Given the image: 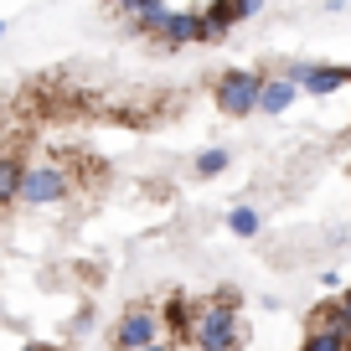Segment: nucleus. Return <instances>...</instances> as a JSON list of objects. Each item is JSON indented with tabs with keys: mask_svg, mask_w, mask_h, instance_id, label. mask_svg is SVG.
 Listing matches in <instances>:
<instances>
[{
	"mask_svg": "<svg viewBox=\"0 0 351 351\" xmlns=\"http://www.w3.org/2000/svg\"><path fill=\"white\" fill-rule=\"evenodd\" d=\"M228 165H232V150H228V145H207V150H202L197 160H191V176L212 181V176H222Z\"/></svg>",
	"mask_w": 351,
	"mask_h": 351,
	"instance_id": "10",
	"label": "nucleus"
},
{
	"mask_svg": "<svg viewBox=\"0 0 351 351\" xmlns=\"http://www.w3.org/2000/svg\"><path fill=\"white\" fill-rule=\"evenodd\" d=\"M258 5H263V0H228V16H232V26H238V21H248V16L258 11Z\"/></svg>",
	"mask_w": 351,
	"mask_h": 351,
	"instance_id": "13",
	"label": "nucleus"
},
{
	"mask_svg": "<svg viewBox=\"0 0 351 351\" xmlns=\"http://www.w3.org/2000/svg\"><path fill=\"white\" fill-rule=\"evenodd\" d=\"M186 346H191V351H238V346H243V320H238V310H228V305H202V310H191Z\"/></svg>",
	"mask_w": 351,
	"mask_h": 351,
	"instance_id": "1",
	"label": "nucleus"
},
{
	"mask_svg": "<svg viewBox=\"0 0 351 351\" xmlns=\"http://www.w3.org/2000/svg\"><path fill=\"white\" fill-rule=\"evenodd\" d=\"M145 351H176V346H171V341H155V346H145Z\"/></svg>",
	"mask_w": 351,
	"mask_h": 351,
	"instance_id": "16",
	"label": "nucleus"
},
{
	"mask_svg": "<svg viewBox=\"0 0 351 351\" xmlns=\"http://www.w3.org/2000/svg\"><path fill=\"white\" fill-rule=\"evenodd\" d=\"M300 351H351V320L341 315V305H320L310 315V336Z\"/></svg>",
	"mask_w": 351,
	"mask_h": 351,
	"instance_id": "4",
	"label": "nucleus"
},
{
	"mask_svg": "<svg viewBox=\"0 0 351 351\" xmlns=\"http://www.w3.org/2000/svg\"><path fill=\"white\" fill-rule=\"evenodd\" d=\"M295 99H300V88L289 83V77H263V88H258V114H269V119H274V114H285Z\"/></svg>",
	"mask_w": 351,
	"mask_h": 351,
	"instance_id": "7",
	"label": "nucleus"
},
{
	"mask_svg": "<svg viewBox=\"0 0 351 351\" xmlns=\"http://www.w3.org/2000/svg\"><path fill=\"white\" fill-rule=\"evenodd\" d=\"M155 5H160V0H114V11H124L130 21H140V16L155 11Z\"/></svg>",
	"mask_w": 351,
	"mask_h": 351,
	"instance_id": "12",
	"label": "nucleus"
},
{
	"mask_svg": "<svg viewBox=\"0 0 351 351\" xmlns=\"http://www.w3.org/2000/svg\"><path fill=\"white\" fill-rule=\"evenodd\" d=\"M21 351H57V346H47V341H26Z\"/></svg>",
	"mask_w": 351,
	"mask_h": 351,
	"instance_id": "15",
	"label": "nucleus"
},
{
	"mask_svg": "<svg viewBox=\"0 0 351 351\" xmlns=\"http://www.w3.org/2000/svg\"><path fill=\"white\" fill-rule=\"evenodd\" d=\"M336 305H341V315L351 320V285H346V289H341V295H336Z\"/></svg>",
	"mask_w": 351,
	"mask_h": 351,
	"instance_id": "14",
	"label": "nucleus"
},
{
	"mask_svg": "<svg viewBox=\"0 0 351 351\" xmlns=\"http://www.w3.org/2000/svg\"><path fill=\"white\" fill-rule=\"evenodd\" d=\"M21 171H26L21 155H16V150H0V212L16 207V186H21Z\"/></svg>",
	"mask_w": 351,
	"mask_h": 351,
	"instance_id": "9",
	"label": "nucleus"
},
{
	"mask_svg": "<svg viewBox=\"0 0 351 351\" xmlns=\"http://www.w3.org/2000/svg\"><path fill=\"white\" fill-rule=\"evenodd\" d=\"M258 88H263L258 73H222L217 77V109L232 114V119H248V114H258Z\"/></svg>",
	"mask_w": 351,
	"mask_h": 351,
	"instance_id": "3",
	"label": "nucleus"
},
{
	"mask_svg": "<svg viewBox=\"0 0 351 351\" xmlns=\"http://www.w3.org/2000/svg\"><path fill=\"white\" fill-rule=\"evenodd\" d=\"M228 228H232V238H258L263 217H258V207H232L228 212Z\"/></svg>",
	"mask_w": 351,
	"mask_h": 351,
	"instance_id": "11",
	"label": "nucleus"
},
{
	"mask_svg": "<svg viewBox=\"0 0 351 351\" xmlns=\"http://www.w3.org/2000/svg\"><path fill=\"white\" fill-rule=\"evenodd\" d=\"M150 36L165 42V47H191V42H202V16L197 11H165L150 26Z\"/></svg>",
	"mask_w": 351,
	"mask_h": 351,
	"instance_id": "6",
	"label": "nucleus"
},
{
	"mask_svg": "<svg viewBox=\"0 0 351 351\" xmlns=\"http://www.w3.org/2000/svg\"><path fill=\"white\" fill-rule=\"evenodd\" d=\"M160 341V320H155V305H130L114 326V346L119 351H145Z\"/></svg>",
	"mask_w": 351,
	"mask_h": 351,
	"instance_id": "5",
	"label": "nucleus"
},
{
	"mask_svg": "<svg viewBox=\"0 0 351 351\" xmlns=\"http://www.w3.org/2000/svg\"><path fill=\"white\" fill-rule=\"evenodd\" d=\"M0 32H5V21H0Z\"/></svg>",
	"mask_w": 351,
	"mask_h": 351,
	"instance_id": "17",
	"label": "nucleus"
},
{
	"mask_svg": "<svg viewBox=\"0 0 351 351\" xmlns=\"http://www.w3.org/2000/svg\"><path fill=\"white\" fill-rule=\"evenodd\" d=\"M73 197V176H67V165L57 160H36L21 171V186H16V202H26V207H57V202Z\"/></svg>",
	"mask_w": 351,
	"mask_h": 351,
	"instance_id": "2",
	"label": "nucleus"
},
{
	"mask_svg": "<svg viewBox=\"0 0 351 351\" xmlns=\"http://www.w3.org/2000/svg\"><path fill=\"white\" fill-rule=\"evenodd\" d=\"M155 320H160V330H176V341H186V326H191V300L176 289V295L165 300L160 310H155Z\"/></svg>",
	"mask_w": 351,
	"mask_h": 351,
	"instance_id": "8",
	"label": "nucleus"
}]
</instances>
